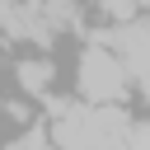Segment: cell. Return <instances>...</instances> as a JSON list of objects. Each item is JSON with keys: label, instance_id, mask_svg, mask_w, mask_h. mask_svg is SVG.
Listing matches in <instances>:
<instances>
[{"label": "cell", "instance_id": "1", "mask_svg": "<svg viewBox=\"0 0 150 150\" xmlns=\"http://www.w3.org/2000/svg\"><path fill=\"white\" fill-rule=\"evenodd\" d=\"M80 89H84V98H94L98 108H112L117 98H122V89H127V66H122V56H112L108 47H84V56H80Z\"/></svg>", "mask_w": 150, "mask_h": 150}, {"label": "cell", "instance_id": "2", "mask_svg": "<svg viewBox=\"0 0 150 150\" xmlns=\"http://www.w3.org/2000/svg\"><path fill=\"white\" fill-rule=\"evenodd\" d=\"M19 84H23L28 94H47V84H52V61H23V66H19Z\"/></svg>", "mask_w": 150, "mask_h": 150}]
</instances>
